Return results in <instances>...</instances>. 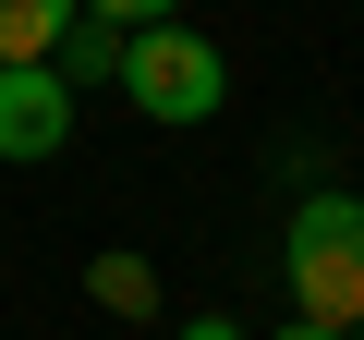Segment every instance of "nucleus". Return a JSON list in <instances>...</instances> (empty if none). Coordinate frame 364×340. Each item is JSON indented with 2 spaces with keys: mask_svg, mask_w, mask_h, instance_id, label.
Returning a JSON list of instances; mask_svg holds the SVG:
<instances>
[{
  "mask_svg": "<svg viewBox=\"0 0 364 340\" xmlns=\"http://www.w3.org/2000/svg\"><path fill=\"white\" fill-rule=\"evenodd\" d=\"M352 340H364V328H352Z\"/></svg>",
  "mask_w": 364,
  "mask_h": 340,
  "instance_id": "nucleus-10",
  "label": "nucleus"
},
{
  "mask_svg": "<svg viewBox=\"0 0 364 340\" xmlns=\"http://www.w3.org/2000/svg\"><path fill=\"white\" fill-rule=\"evenodd\" d=\"M170 340H243V328H231V316H182Z\"/></svg>",
  "mask_w": 364,
  "mask_h": 340,
  "instance_id": "nucleus-8",
  "label": "nucleus"
},
{
  "mask_svg": "<svg viewBox=\"0 0 364 340\" xmlns=\"http://www.w3.org/2000/svg\"><path fill=\"white\" fill-rule=\"evenodd\" d=\"M85 13H109V25L134 37V25H182V0H85Z\"/></svg>",
  "mask_w": 364,
  "mask_h": 340,
  "instance_id": "nucleus-7",
  "label": "nucleus"
},
{
  "mask_svg": "<svg viewBox=\"0 0 364 340\" xmlns=\"http://www.w3.org/2000/svg\"><path fill=\"white\" fill-rule=\"evenodd\" d=\"M279 340H340V328H304V316H291V328H279Z\"/></svg>",
  "mask_w": 364,
  "mask_h": 340,
  "instance_id": "nucleus-9",
  "label": "nucleus"
},
{
  "mask_svg": "<svg viewBox=\"0 0 364 340\" xmlns=\"http://www.w3.org/2000/svg\"><path fill=\"white\" fill-rule=\"evenodd\" d=\"M49 73H61V85H97V73L122 85V25H109V13H73L61 49H49Z\"/></svg>",
  "mask_w": 364,
  "mask_h": 340,
  "instance_id": "nucleus-5",
  "label": "nucleus"
},
{
  "mask_svg": "<svg viewBox=\"0 0 364 340\" xmlns=\"http://www.w3.org/2000/svg\"><path fill=\"white\" fill-rule=\"evenodd\" d=\"M85 292H97L109 316H146V304H158V267H146V255H97V267H85Z\"/></svg>",
  "mask_w": 364,
  "mask_h": 340,
  "instance_id": "nucleus-6",
  "label": "nucleus"
},
{
  "mask_svg": "<svg viewBox=\"0 0 364 340\" xmlns=\"http://www.w3.org/2000/svg\"><path fill=\"white\" fill-rule=\"evenodd\" d=\"M73 13H85V0H0V73H37Z\"/></svg>",
  "mask_w": 364,
  "mask_h": 340,
  "instance_id": "nucleus-4",
  "label": "nucleus"
},
{
  "mask_svg": "<svg viewBox=\"0 0 364 340\" xmlns=\"http://www.w3.org/2000/svg\"><path fill=\"white\" fill-rule=\"evenodd\" d=\"M122 97H134L146 122H207V110L231 97V61H219L195 25H134V37H122Z\"/></svg>",
  "mask_w": 364,
  "mask_h": 340,
  "instance_id": "nucleus-2",
  "label": "nucleus"
},
{
  "mask_svg": "<svg viewBox=\"0 0 364 340\" xmlns=\"http://www.w3.org/2000/svg\"><path fill=\"white\" fill-rule=\"evenodd\" d=\"M291 316L304 328H364V207L352 195H304L291 207Z\"/></svg>",
  "mask_w": 364,
  "mask_h": 340,
  "instance_id": "nucleus-1",
  "label": "nucleus"
},
{
  "mask_svg": "<svg viewBox=\"0 0 364 340\" xmlns=\"http://www.w3.org/2000/svg\"><path fill=\"white\" fill-rule=\"evenodd\" d=\"M73 134V85L37 61V73H0V158H61Z\"/></svg>",
  "mask_w": 364,
  "mask_h": 340,
  "instance_id": "nucleus-3",
  "label": "nucleus"
}]
</instances>
